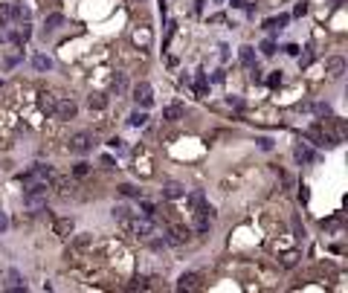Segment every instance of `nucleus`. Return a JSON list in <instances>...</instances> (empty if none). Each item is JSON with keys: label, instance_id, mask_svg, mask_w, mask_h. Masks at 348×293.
Here are the masks:
<instances>
[{"label": "nucleus", "instance_id": "obj_5", "mask_svg": "<svg viewBox=\"0 0 348 293\" xmlns=\"http://www.w3.org/2000/svg\"><path fill=\"white\" fill-rule=\"evenodd\" d=\"M76 113H79V105H76L73 99L55 102V116H58V119H76Z\"/></svg>", "mask_w": 348, "mask_h": 293}, {"label": "nucleus", "instance_id": "obj_15", "mask_svg": "<svg viewBox=\"0 0 348 293\" xmlns=\"http://www.w3.org/2000/svg\"><path fill=\"white\" fill-rule=\"evenodd\" d=\"M241 64H244V67H255L253 47H241Z\"/></svg>", "mask_w": 348, "mask_h": 293}, {"label": "nucleus", "instance_id": "obj_24", "mask_svg": "<svg viewBox=\"0 0 348 293\" xmlns=\"http://www.w3.org/2000/svg\"><path fill=\"white\" fill-rule=\"evenodd\" d=\"M113 87H116V93H122V90H125V87H128V79H125V76H122V73H119V76L113 79Z\"/></svg>", "mask_w": 348, "mask_h": 293}, {"label": "nucleus", "instance_id": "obj_4", "mask_svg": "<svg viewBox=\"0 0 348 293\" xmlns=\"http://www.w3.org/2000/svg\"><path fill=\"white\" fill-rule=\"evenodd\" d=\"M134 99H136V105H142V107H151V105H154L151 84H148V81H139V84L134 87Z\"/></svg>", "mask_w": 348, "mask_h": 293}, {"label": "nucleus", "instance_id": "obj_29", "mask_svg": "<svg viewBox=\"0 0 348 293\" xmlns=\"http://www.w3.org/2000/svg\"><path fill=\"white\" fill-rule=\"evenodd\" d=\"M6 18H12V6L9 3H0V21H6Z\"/></svg>", "mask_w": 348, "mask_h": 293}, {"label": "nucleus", "instance_id": "obj_1", "mask_svg": "<svg viewBox=\"0 0 348 293\" xmlns=\"http://www.w3.org/2000/svg\"><path fill=\"white\" fill-rule=\"evenodd\" d=\"M47 183H32L29 189H27V195H24V203L29 206V209H44L47 206Z\"/></svg>", "mask_w": 348, "mask_h": 293}, {"label": "nucleus", "instance_id": "obj_31", "mask_svg": "<svg viewBox=\"0 0 348 293\" xmlns=\"http://www.w3.org/2000/svg\"><path fill=\"white\" fill-rule=\"evenodd\" d=\"M261 53H264V55H273V53H276L273 41H264V44H261Z\"/></svg>", "mask_w": 348, "mask_h": 293}, {"label": "nucleus", "instance_id": "obj_2", "mask_svg": "<svg viewBox=\"0 0 348 293\" xmlns=\"http://www.w3.org/2000/svg\"><path fill=\"white\" fill-rule=\"evenodd\" d=\"M119 224H122V229H125V232H131V235H139V238H148V235L154 232V227H151V221H148V218H131V215H128V218H122Z\"/></svg>", "mask_w": 348, "mask_h": 293}, {"label": "nucleus", "instance_id": "obj_20", "mask_svg": "<svg viewBox=\"0 0 348 293\" xmlns=\"http://www.w3.org/2000/svg\"><path fill=\"white\" fill-rule=\"evenodd\" d=\"M145 119H148V116H145V113H142V110H134V113H131V119H128V122H131V125H134V128H139V125H145Z\"/></svg>", "mask_w": 348, "mask_h": 293}, {"label": "nucleus", "instance_id": "obj_16", "mask_svg": "<svg viewBox=\"0 0 348 293\" xmlns=\"http://www.w3.org/2000/svg\"><path fill=\"white\" fill-rule=\"evenodd\" d=\"M64 24V15H58V12H53L50 18H47V32H53V29H58Z\"/></svg>", "mask_w": 348, "mask_h": 293}, {"label": "nucleus", "instance_id": "obj_10", "mask_svg": "<svg viewBox=\"0 0 348 293\" xmlns=\"http://www.w3.org/2000/svg\"><path fill=\"white\" fill-rule=\"evenodd\" d=\"M6 288H9V291H27V285H24V279H21V273H15V270H9V273H6Z\"/></svg>", "mask_w": 348, "mask_h": 293}, {"label": "nucleus", "instance_id": "obj_6", "mask_svg": "<svg viewBox=\"0 0 348 293\" xmlns=\"http://www.w3.org/2000/svg\"><path fill=\"white\" fill-rule=\"evenodd\" d=\"M209 221H212V209L197 206V209H194V229H197V232H209Z\"/></svg>", "mask_w": 348, "mask_h": 293}, {"label": "nucleus", "instance_id": "obj_26", "mask_svg": "<svg viewBox=\"0 0 348 293\" xmlns=\"http://www.w3.org/2000/svg\"><path fill=\"white\" fill-rule=\"evenodd\" d=\"M296 157H299V160H314V154H311L305 145H296Z\"/></svg>", "mask_w": 348, "mask_h": 293}, {"label": "nucleus", "instance_id": "obj_30", "mask_svg": "<svg viewBox=\"0 0 348 293\" xmlns=\"http://www.w3.org/2000/svg\"><path fill=\"white\" fill-rule=\"evenodd\" d=\"M189 203L194 206V209H197V206H203V195H200V192H194V195H189Z\"/></svg>", "mask_w": 348, "mask_h": 293}, {"label": "nucleus", "instance_id": "obj_19", "mask_svg": "<svg viewBox=\"0 0 348 293\" xmlns=\"http://www.w3.org/2000/svg\"><path fill=\"white\" fill-rule=\"evenodd\" d=\"M41 107H44L47 113H55V99L50 96V93H44V96H41Z\"/></svg>", "mask_w": 348, "mask_h": 293}, {"label": "nucleus", "instance_id": "obj_21", "mask_svg": "<svg viewBox=\"0 0 348 293\" xmlns=\"http://www.w3.org/2000/svg\"><path fill=\"white\" fill-rule=\"evenodd\" d=\"M119 192H122L125 197H139V189H136V186H131V183H122V186H119Z\"/></svg>", "mask_w": 348, "mask_h": 293}, {"label": "nucleus", "instance_id": "obj_23", "mask_svg": "<svg viewBox=\"0 0 348 293\" xmlns=\"http://www.w3.org/2000/svg\"><path fill=\"white\" fill-rule=\"evenodd\" d=\"M90 244H93V235H79V238H76V247H79V250H87Z\"/></svg>", "mask_w": 348, "mask_h": 293}, {"label": "nucleus", "instance_id": "obj_3", "mask_svg": "<svg viewBox=\"0 0 348 293\" xmlns=\"http://www.w3.org/2000/svg\"><path fill=\"white\" fill-rule=\"evenodd\" d=\"M90 148H93V136H90V133H84V131H81V133H76V136L70 139V151H73V154H87Z\"/></svg>", "mask_w": 348, "mask_h": 293}, {"label": "nucleus", "instance_id": "obj_12", "mask_svg": "<svg viewBox=\"0 0 348 293\" xmlns=\"http://www.w3.org/2000/svg\"><path fill=\"white\" fill-rule=\"evenodd\" d=\"M183 105H168L165 110H162V119H168V122H177V119H183Z\"/></svg>", "mask_w": 348, "mask_h": 293}, {"label": "nucleus", "instance_id": "obj_32", "mask_svg": "<svg viewBox=\"0 0 348 293\" xmlns=\"http://www.w3.org/2000/svg\"><path fill=\"white\" fill-rule=\"evenodd\" d=\"M203 93H206V79L200 76V79H197V96H203Z\"/></svg>", "mask_w": 348, "mask_h": 293}, {"label": "nucleus", "instance_id": "obj_14", "mask_svg": "<svg viewBox=\"0 0 348 293\" xmlns=\"http://www.w3.org/2000/svg\"><path fill=\"white\" fill-rule=\"evenodd\" d=\"M87 105H90V110H105L107 107V96L93 93V96H87Z\"/></svg>", "mask_w": 348, "mask_h": 293}, {"label": "nucleus", "instance_id": "obj_22", "mask_svg": "<svg viewBox=\"0 0 348 293\" xmlns=\"http://www.w3.org/2000/svg\"><path fill=\"white\" fill-rule=\"evenodd\" d=\"M314 113H317V116H331V105L317 102V105H314Z\"/></svg>", "mask_w": 348, "mask_h": 293}, {"label": "nucleus", "instance_id": "obj_9", "mask_svg": "<svg viewBox=\"0 0 348 293\" xmlns=\"http://www.w3.org/2000/svg\"><path fill=\"white\" fill-rule=\"evenodd\" d=\"M343 73H346V58H340V55L328 58V76L331 79H343Z\"/></svg>", "mask_w": 348, "mask_h": 293}, {"label": "nucleus", "instance_id": "obj_33", "mask_svg": "<svg viewBox=\"0 0 348 293\" xmlns=\"http://www.w3.org/2000/svg\"><path fill=\"white\" fill-rule=\"evenodd\" d=\"M9 227V221H6V215H3V212H0V232H3V229Z\"/></svg>", "mask_w": 348, "mask_h": 293}, {"label": "nucleus", "instance_id": "obj_7", "mask_svg": "<svg viewBox=\"0 0 348 293\" xmlns=\"http://www.w3.org/2000/svg\"><path fill=\"white\" fill-rule=\"evenodd\" d=\"M73 229H76V221H73V218H55V224H53V232H55L58 238H70Z\"/></svg>", "mask_w": 348, "mask_h": 293}, {"label": "nucleus", "instance_id": "obj_28", "mask_svg": "<svg viewBox=\"0 0 348 293\" xmlns=\"http://www.w3.org/2000/svg\"><path fill=\"white\" fill-rule=\"evenodd\" d=\"M87 171H90V165H87V163H76V168H73V174H76V177H84Z\"/></svg>", "mask_w": 348, "mask_h": 293}, {"label": "nucleus", "instance_id": "obj_8", "mask_svg": "<svg viewBox=\"0 0 348 293\" xmlns=\"http://www.w3.org/2000/svg\"><path fill=\"white\" fill-rule=\"evenodd\" d=\"M200 282H203V279H200V273H183V276H180V282H177V288H180V291H197V288H200Z\"/></svg>", "mask_w": 348, "mask_h": 293}, {"label": "nucleus", "instance_id": "obj_13", "mask_svg": "<svg viewBox=\"0 0 348 293\" xmlns=\"http://www.w3.org/2000/svg\"><path fill=\"white\" fill-rule=\"evenodd\" d=\"M162 195L168 197V200H177V197L186 195V186H180V183H168V186L162 189Z\"/></svg>", "mask_w": 348, "mask_h": 293}, {"label": "nucleus", "instance_id": "obj_27", "mask_svg": "<svg viewBox=\"0 0 348 293\" xmlns=\"http://www.w3.org/2000/svg\"><path fill=\"white\" fill-rule=\"evenodd\" d=\"M139 209H142V218H154V215H157V209H154V203H142Z\"/></svg>", "mask_w": 348, "mask_h": 293}, {"label": "nucleus", "instance_id": "obj_34", "mask_svg": "<svg viewBox=\"0 0 348 293\" xmlns=\"http://www.w3.org/2000/svg\"><path fill=\"white\" fill-rule=\"evenodd\" d=\"M0 87H3V81H0Z\"/></svg>", "mask_w": 348, "mask_h": 293}, {"label": "nucleus", "instance_id": "obj_25", "mask_svg": "<svg viewBox=\"0 0 348 293\" xmlns=\"http://www.w3.org/2000/svg\"><path fill=\"white\" fill-rule=\"evenodd\" d=\"M128 215H131L128 206H113V218H116V221H122V218H128Z\"/></svg>", "mask_w": 348, "mask_h": 293}, {"label": "nucleus", "instance_id": "obj_18", "mask_svg": "<svg viewBox=\"0 0 348 293\" xmlns=\"http://www.w3.org/2000/svg\"><path fill=\"white\" fill-rule=\"evenodd\" d=\"M285 24H287V15H279V18H270L264 27H267V29H282Z\"/></svg>", "mask_w": 348, "mask_h": 293}, {"label": "nucleus", "instance_id": "obj_11", "mask_svg": "<svg viewBox=\"0 0 348 293\" xmlns=\"http://www.w3.org/2000/svg\"><path fill=\"white\" fill-rule=\"evenodd\" d=\"M189 241V229L186 227H171L168 232V244H186Z\"/></svg>", "mask_w": 348, "mask_h": 293}, {"label": "nucleus", "instance_id": "obj_17", "mask_svg": "<svg viewBox=\"0 0 348 293\" xmlns=\"http://www.w3.org/2000/svg\"><path fill=\"white\" fill-rule=\"evenodd\" d=\"M32 67H35V70H50V67H53V58H47V55H35V58H32Z\"/></svg>", "mask_w": 348, "mask_h": 293}]
</instances>
